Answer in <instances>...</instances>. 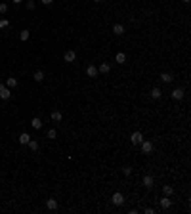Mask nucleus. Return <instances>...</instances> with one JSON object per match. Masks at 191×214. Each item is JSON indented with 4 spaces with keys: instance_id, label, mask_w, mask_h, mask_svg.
Segmentation results:
<instances>
[{
    "instance_id": "f3484780",
    "label": "nucleus",
    "mask_w": 191,
    "mask_h": 214,
    "mask_svg": "<svg viewBox=\"0 0 191 214\" xmlns=\"http://www.w3.org/2000/svg\"><path fill=\"white\" fill-rule=\"evenodd\" d=\"M115 59H117V61H119V63H124V61H126V56H124L122 52H119V54L115 56Z\"/></svg>"
},
{
    "instance_id": "bb28decb",
    "label": "nucleus",
    "mask_w": 191,
    "mask_h": 214,
    "mask_svg": "<svg viewBox=\"0 0 191 214\" xmlns=\"http://www.w3.org/2000/svg\"><path fill=\"white\" fill-rule=\"evenodd\" d=\"M124 174H126V176H130V174H132V170H130V166H124Z\"/></svg>"
},
{
    "instance_id": "0eeeda50",
    "label": "nucleus",
    "mask_w": 191,
    "mask_h": 214,
    "mask_svg": "<svg viewBox=\"0 0 191 214\" xmlns=\"http://www.w3.org/2000/svg\"><path fill=\"white\" fill-rule=\"evenodd\" d=\"M172 98H174V100H182V98H184V90L182 88L172 90Z\"/></svg>"
},
{
    "instance_id": "6e6552de",
    "label": "nucleus",
    "mask_w": 191,
    "mask_h": 214,
    "mask_svg": "<svg viewBox=\"0 0 191 214\" xmlns=\"http://www.w3.org/2000/svg\"><path fill=\"white\" fill-rule=\"evenodd\" d=\"M31 124H32V128H36V130H40V128H42V120L38 119V117H34V119L31 120Z\"/></svg>"
},
{
    "instance_id": "1a4fd4ad",
    "label": "nucleus",
    "mask_w": 191,
    "mask_h": 214,
    "mask_svg": "<svg viewBox=\"0 0 191 214\" xmlns=\"http://www.w3.org/2000/svg\"><path fill=\"white\" fill-rule=\"evenodd\" d=\"M17 140H19V144H23V145H25V144H29V140H31V136L23 132V134H21V136H19Z\"/></svg>"
},
{
    "instance_id": "39448f33",
    "label": "nucleus",
    "mask_w": 191,
    "mask_h": 214,
    "mask_svg": "<svg viewBox=\"0 0 191 214\" xmlns=\"http://www.w3.org/2000/svg\"><path fill=\"white\" fill-rule=\"evenodd\" d=\"M10 96H12L10 88H6V86H4V88H0V98H2V100H10Z\"/></svg>"
},
{
    "instance_id": "7c9ffc66",
    "label": "nucleus",
    "mask_w": 191,
    "mask_h": 214,
    "mask_svg": "<svg viewBox=\"0 0 191 214\" xmlns=\"http://www.w3.org/2000/svg\"><path fill=\"white\" fill-rule=\"evenodd\" d=\"M94 2H103V0H94Z\"/></svg>"
},
{
    "instance_id": "ddd939ff",
    "label": "nucleus",
    "mask_w": 191,
    "mask_h": 214,
    "mask_svg": "<svg viewBox=\"0 0 191 214\" xmlns=\"http://www.w3.org/2000/svg\"><path fill=\"white\" fill-rule=\"evenodd\" d=\"M113 33L115 35H122V33H124V27L117 23V25H113Z\"/></svg>"
},
{
    "instance_id": "6ab92c4d",
    "label": "nucleus",
    "mask_w": 191,
    "mask_h": 214,
    "mask_svg": "<svg viewBox=\"0 0 191 214\" xmlns=\"http://www.w3.org/2000/svg\"><path fill=\"white\" fill-rule=\"evenodd\" d=\"M160 207H162V208H170L172 207V201H170V199H162V201H160Z\"/></svg>"
},
{
    "instance_id": "2eb2a0df",
    "label": "nucleus",
    "mask_w": 191,
    "mask_h": 214,
    "mask_svg": "<svg viewBox=\"0 0 191 214\" xmlns=\"http://www.w3.org/2000/svg\"><path fill=\"white\" fill-rule=\"evenodd\" d=\"M143 185H145V187H153V178L151 176H145V178H143Z\"/></svg>"
},
{
    "instance_id": "f03ea898",
    "label": "nucleus",
    "mask_w": 191,
    "mask_h": 214,
    "mask_svg": "<svg viewBox=\"0 0 191 214\" xmlns=\"http://www.w3.org/2000/svg\"><path fill=\"white\" fill-rule=\"evenodd\" d=\"M75 57H76V54H75V52H73V50H69V52H65L63 59H65V61H67V63H73V61H75Z\"/></svg>"
},
{
    "instance_id": "9b49d317",
    "label": "nucleus",
    "mask_w": 191,
    "mask_h": 214,
    "mask_svg": "<svg viewBox=\"0 0 191 214\" xmlns=\"http://www.w3.org/2000/svg\"><path fill=\"white\" fill-rule=\"evenodd\" d=\"M6 84H8V88H15L17 86V78H13V76H10L6 80Z\"/></svg>"
},
{
    "instance_id": "aec40b11",
    "label": "nucleus",
    "mask_w": 191,
    "mask_h": 214,
    "mask_svg": "<svg viewBox=\"0 0 191 214\" xmlns=\"http://www.w3.org/2000/svg\"><path fill=\"white\" fill-rule=\"evenodd\" d=\"M151 98L159 100V98H160V90H159V88H153V90H151Z\"/></svg>"
},
{
    "instance_id": "a878e982",
    "label": "nucleus",
    "mask_w": 191,
    "mask_h": 214,
    "mask_svg": "<svg viewBox=\"0 0 191 214\" xmlns=\"http://www.w3.org/2000/svg\"><path fill=\"white\" fill-rule=\"evenodd\" d=\"M8 12V6L6 4H0V13H6Z\"/></svg>"
},
{
    "instance_id": "c756f323",
    "label": "nucleus",
    "mask_w": 191,
    "mask_h": 214,
    "mask_svg": "<svg viewBox=\"0 0 191 214\" xmlns=\"http://www.w3.org/2000/svg\"><path fill=\"white\" fill-rule=\"evenodd\" d=\"M13 2H15V4H19V2H23V0H13Z\"/></svg>"
},
{
    "instance_id": "4468645a",
    "label": "nucleus",
    "mask_w": 191,
    "mask_h": 214,
    "mask_svg": "<svg viewBox=\"0 0 191 214\" xmlns=\"http://www.w3.org/2000/svg\"><path fill=\"white\" fill-rule=\"evenodd\" d=\"M61 119H63V115L59 113V111H54V113H52V120H56V122H59Z\"/></svg>"
},
{
    "instance_id": "b1692460",
    "label": "nucleus",
    "mask_w": 191,
    "mask_h": 214,
    "mask_svg": "<svg viewBox=\"0 0 191 214\" xmlns=\"http://www.w3.org/2000/svg\"><path fill=\"white\" fill-rule=\"evenodd\" d=\"M162 193H164V195H172V187L170 185H164V187H162Z\"/></svg>"
},
{
    "instance_id": "412c9836",
    "label": "nucleus",
    "mask_w": 191,
    "mask_h": 214,
    "mask_svg": "<svg viewBox=\"0 0 191 214\" xmlns=\"http://www.w3.org/2000/svg\"><path fill=\"white\" fill-rule=\"evenodd\" d=\"M29 147H31V151H36V149H38V144L34 142V140H29Z\"/></svg>"
},
{
    "instance_id": "7ed1b4c3",
    "label": "nucleus",
    "mask_w": 191,
    "mask_h": 214,
    "mask_svg": "<svg viewBox=\"0 0 191 214\" xmlns=\"http://www.w3.org/2000/svg\"><path fill=\"white\" fill-rule=\"evenodd\" d=\"M141 151L143 153H151L153 151V144L151 142H141Z\"/></svg>"
},
{
    "instance_id": "f257e3e1",
    "label": "nucleus",
    "mask_w": 191,
    "mask_h": 214,
    "mask_svg": "<svg viewBox=\"0 0 191 214\" xmlns=\"http://www.w3.org/2000/svg\"><path fill=\"white\" fill-rule=\"evenodd\" d=\"M130 140H132V144H141V142H143V136H141V132H134L132 136H130Z\"/></svg>"
},
{
    "instance_id": "9d476101",
    "label": "nucleus",
    "mask_w": 191,
    "mask_h": 214,
    "mask_svg": "<svg viewBox=\"0 0 191 214\" xmlns=\"http://www.w3.org/2000/svg\"><path fill=\"white\" fill-rule=\"evenodd\" d=\"M160 80L162 82H172L174 80V76H172L170 73H162V75H160Z\"/></svg>"
},
{
    "instance_id": "4be33fe9",
    "label": "nucleus",
    "mask_w": 191,
    "mask_h": 214,
    "mask_svg": "<svg viewBox=\"0 0 191 214\" xmlns=\"http://www.w3.org/2000/svg\"><path fill=\"white\" fill-rule=\"evenodd\" d=\"M48 138H50V140H56V138H57V132L54 130V128H50V130H48Z\"/></svg>"
},
{
    "instance_id": "5701e85b",
    "label": "nucleus",
    "mask_w": 191,
    "mask_h": 214,
    "mask_svg": "<svg viewBox=\"0 0 191 214\" xmlns=\"http://www.w3.org/2000/svg\"><path fill=\"white\" fill-rule=\"evenodd\" d=\"M29 35H31V33H29V31H21V35H19V38H21V40H27V38H29Z\"/></svg>"
},
{
    "instance_id": "dca6fc26",
    "label": "nucleus",
    "mask_w": 191,
    "mask_h": 214,
    "mask_svg": "<svg viewBox=\"0 0 191 214\" xmlns=\"http://www.w3.org/2000/svg\"><path fill=\"white\" fill-rule=\"evenodd\" d=\"M86 73H88V76H96V75H97V69H96L94 65H90L88 69H86Z\"/></svg>"
},
{
    "instance_id": "cd10ccee",
    "label": "nucleus",
    "mask_w": 191,
    "mask_h": 214,
    "mask_svg": "<svg viewBox=\"0 0 191 214\" xmlns=\"http://www.w3.org/2000/svg\"><path fill=\"white\" fill-rule=\"evenodd\" d=\"M27 8H29V10H32V8H34V2H31V0H29V2H27Z\"/></svg>"
},
{
    "instance_id": "423d86ee",
    "label": "nucleus",
    "mask_w": 191,
    "mask_h": 214,
    "mask_svg": "<svg viewBox=\"0 0 191 214\" xmlns=\"http://www.w3.org/2000/svg\"><path fill=\"white\" fill-rule=\"evenodd\" d=\"M46 208H48V210H56L57 208V201L56 199H48V201H46Z\"/></svg>"
},
{
    "instance_id": "20e7f679",
    "label": "nucleus",
    "mask_w": 191,
    "mask_h": 214,
    "mask_svg": "<svg viewBox=\"0 0 191 214\" xmlns=\"http://www.w3.org/2000/svg\"><path fill=\"white\" fill-rule=\"evenodd\" d=\"M122 203H124V197H122V193L117 191V193L113 195V205H122Z\"/></svg>"
},
{
    "instance_id": "f8f14e48",
    "label": "nucleus",
    "mask_w": 191,
    "mask_h": 214,
    "mask_svg": "<svg viewBox=\"0 0 191 214\" xmlns=\"http://www.w3.org/2000/svg\"><path fill=\"white\" fill-rule=\"evenodd\" d=\"M32 78H34L36 82H42V80H44V73H42V71H36V73L32 75Z\"/></svg>"
},
{
    "instance_id": "c85d7f7f",
    "label": "nucleus",
    "mask_w": 191,
    "mask_h": 214,
    "mask_svg": "<svg viewBox=\"0 0 191 214\" xmlns=\"http://www.w3.org/2000/svg\"><path fill=\"white\" fill-rule=\"evenodd\" d=\"M54 0H42V4H52Z\"/></svg>"
},
{
    "instance_id": "393cba45",
    "label": "nucleus",
    "mask_w": 191,
    "mask_h": 214,
    "mask_svg": "<svg viewBox=\"0 0 191 214\" xmlns=\"http://www.w3.org/2000/svg\"><path fill=\"white\" fill-rule=\"evenodd\" d=\"M8 27V19H2V21H0V29H6Z\"/></svg>"
},
{
    "instance_id": "2f4dec72",
    "label": "nucleus",
    "mask_w": 191,
    "mask_h": 214,
    "mask_svg": "<svg viewBox=\"0 0 191 214\" xmlns=\"http://www.w3.org/2000/svg\"><path fill=\"white\" fill-rule=\"evenodd\" d=\"M184 2H189V0H184Z\"/></svg>"
},
{
    "instance_id": "a211bd4d",
    "label": "nucleus",
    "mask_w": 191,
    "mask_h": 214,
    "mask_svg": "<svg viewBox=\"0 0 191 214\" xmlns=\"http://www.w3.org/2000/svg\"><path fill=\"white\" fill-rule=\"evenodd\" d=\"M99 71H101V73H109V71H111V65H109V63H101V65H99Z\"/></svg>"
}]
</instances>
